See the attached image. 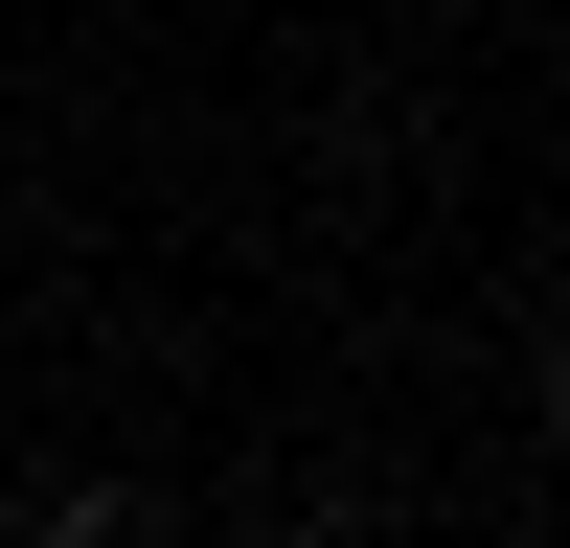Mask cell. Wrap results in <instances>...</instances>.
<instances>
[{"label": "cell", "instance_id": "1", "mask_svg": "<svg viewBox=\"0 0 570 548\" xmlns=\"http://www.w3.org/2000/svg\"><path fill=\"white\" fill-rule=\"evenodd\" d=\"M525 411H548V457H570V343H548V365H525Z\"/></svg>", "mask_w": 570, "mask_h": 548}, {"label": "cell", "instance_id": "3", "mask_svg": "<svg viewBox=\"0 0 570 548\" xmlns=\"http://www.w3.org/2000/svg\"><path fill=\"white\" fill-rule=\"evenodd\" d=\"M297 548H365V526H297Z\"/></svg>", "mask_w": 570, "mask_h": 548}, {"label": "cell", "instance_id": "2", "mask_svg": "<svg viewBox=\"0 0 570 548\" xmlns=\"http://www.w3.org/2000/svg\"><path fill=\"white\" fill-rule=\"evenodd\" d=\"M23 548H91V526H23Z\"/></svg>", "mask_w": 570, "mask_h": 548}]
</instances>
